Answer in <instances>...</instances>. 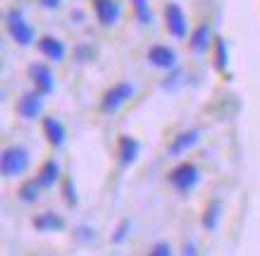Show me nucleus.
Masks as SVG:
<instances>
[{
  "label": "nucleus",
  "mask_w": 260,
  "mask_h": 256,
  "mask_svg": "<svg viewBox=\"0 0 260 256\" xmlns=\"http://www.w3.org/2000/svg\"><path fill=\"white\" fill-rule=\"evenodd\" d=\"M77 58H79L81 63H86V60L93 58V48H88V46H79V48H77Z\"/></svg>",
  "instance_id": "obj_24"
},
{
  "label": "nucleus",
  "mask_w": 260,
  "mask_h": 256,
  "mask_svg": "<svg viewBox=\"0 0 260 256\" xmlns=\"http://www.w3.org/2000/svg\"><path fill=\"white\" fill-rule=\"evenodd\" d=\"M132 5H134V15L141 24H150L153 22V12H150L148 0H132Z\"/></svg>",
  "instance_id": "obj_20"
},
{
  "label": "nucleus",
  "mask_w": 260,
  "mask_h": 256,
  "mask_svg": "<svg viewBox=\"0 0 260 256\" xmlns=\"http://www.w3.org/2000/svg\"><path fill=\"white\" fill-rule=\"evenodd\" d=\"M198 139H201V129H196V127L179 132V134L172 139V144H170V156H181V153H189L191 149L198 144Z\"/></svg>",
  "instance_id": "obj_9"
},
{
  "label": "nucleus",
  "mask_w": 260,
  "mask_h": 256,
  "mask_svg": "<svg viewBox=\"0 0 260 256\" xmlns=\"http://www.w3.org/2000/svg\"><path fill=\"white\" fill-rule=\"evenodd\" d=\"M43 134H46L48 144L55 146V149H60L67 141V129H64V125L57 118H46L43 120Z\"/></svg>",
  "instance_id": "obj_12"
},
{
  "label": "nucleus",
  "mask_w": 260,
  "mask_h": 256,
  "mask_svg": "<svg viewBox=\"0 0 260 256\" xmlns=\"http://www.w3.org/2000/svg\"><path fill=\"white\" fill-rule=\"evenodd\" d=\"M220 218H222V201L220 199H213L208 206H205V213H203V227L205 230H217L220 225Z\"/></svg>",
  "instance_id": "obj_17"
},
{
  "label": "nucleus",
  "mask_w": 260,
  "mask_h": 256,
  "mask_svg": "<svg viewBox=\"0 0 260 256\" xmlns=\"http://www.w3.org/2000/svg\"><path fill=\"white\" fill-rule=\"evenodd\" d=\"M139 153H141V144H139V139H134V136H119L117 158H119V165H122V168L134 165L136 160H139Z\"/></svg>",
  "instance_id": "obj_8"
},
{
  "label": "nucleus",
  "mask_w": 260,
  "mask_h": 256,
  "mask_svg": "<svg viewBox=\"0 0 260 256\" xmlns=\"http://www.w3.org/2000/svg\"><path fill=\"white\" fill-rule=\"evenodd\" d=\"M8 32L17 46H31L34 43V26L24 19L22 10H10L8 12Z\"/></svg>",
  "instance_id": "obj_3"
},
{
  "label": "nucleus",
  "mask_w": 260,
  "mask_h": 256,
  "mask_svg": "<svg viewBox=\"0 0 260 256\" xmlns=\"http://www.w3.org/2000/svg\"><path fill=\"white\" fill-rule=\"evenodd\" d=\"M39 50H41V55H46L50 58V60H55V63H60L64 58V43L60 39H55V36H43V39L39 41Z\"/></svg>",
  "instance_id": "obj_15"
},
{
  "label": "nucleus",
  "mask_w": 260,
  "mask_h": 256,
  "mask_svg": "<svg viewBox=\"0 0 260 256\" xmlns=\"http://www.w3.org/2000/svg\"><path fill=\"white\" fill-rule=\"evenodd\" d=\"M43 110V94L41 91H29V94H24L19 101H17V112L22 115L24 120H36Z\"/></svg>",
  "instance_id": "obj_7"
},
{
  "label": "nucleus",
  "mask_w": 260,
  "mask_h": 256,
  "mask_svg": "<svg viewBox=\"0 0 260 256\" xmlns=\"http://www.w3.org/2000/svg\"><path fill=\"white\" fill-rule=\"evenodd\" d=\"M170 254H172V247L167 242H158L155 247L150 249V256H170Z\"/></svg>",
  "instance_id": "obj_23"
},
{
  "label": "nucleus",
  "mask_w": 260,
  "mask_h": 256,
  "mask_svg": "<svg viewBox=\"0 0 260 256\" xmlns=\"http://www.w3.org/2000/svg\"><path fill=\"white\" fill-rule=\"evenodd\" d=\"M64 204L67 206H77V187H74V182L72 180H64Z\"/></svg>",
  "instance_id": "obj_21"
},
{
  "label": "nucleus",
  "mask_w": 260,
  "mask_h": 256,
  "mask_svg": "<svg viewBox=\"0 0 260 256\" xmlns=\"http://www.w3.org/2000/svg\"><path fill=\"white\" fill-rule=\"evenodd\" d=\"M41 5H43L46 10H55V8L62 5V0H41Z\"/></svg>",
  "instance_id": "obj_26"
},
{
  "label": "nucleus",
  "mask_w": 260,
  "mask_h": 256,
  "mask_svg": "<svg viewBox=\"0 0 260 256\" xmlns=\"http://www.w3.org/2000/svg\"><path fill=\"white\" fill-rule=\"evenodd\" d=\"M41 187L39 180L34 177V180H29V182H24L22 187H19V199L24 201V204H34V201L39 199V194H41Z\"/></svg>",
  "instance_id": "obj_18"
},
{
  "label": "nucleus",
  "mask_w": 260,
  "mask_h": 256,
  "mask_svg": "<svg viewBox=\"0 0 260 256\" xmlns=\"http://www.w3.org/2000/svg\"><path fill=\"white\" fill-rule=\"evenodd\" d=\"M77 237L86 242V240H93L95 232H93V227H77Z\"/></svg>",
  "instance_id": "obj_25"
},
{
  "label": "nucleus",
  "mask_w": 260,
  "mask_h": 256,
  "mask_svg": "<svg viewBox=\"0 0 260 256\" xmlns=\"http://www.w3.org/2000/svg\"><path fill=\"white\" fill-rule=\"evenodd\" d=\"M210 43H213V32H210V26L208 24H198L193 32H191L189 36V46L193 53H208V48H210Z\"/></svg>",
  "instance_id": "obj_13"
},
{
  "label": "nucleus",
  "mask_w": 260,
  "mask_h": 256,
  "mask_svg": "<svg viewBox=\"0 0 260 256\" xmlns=\"http://www.w3.org/2000/svg\"><path fill=\"white\" fill-rule=\"evenodd\" d=\"M34 227L41 232H57V230H64V218L55 211H43L39 216L34 218Z\"/></svg>",
  "instance_id": "obj_14"
},
{
  "label": "nucleus",
  "mask_w": 260,
  "mask_h": 256,
  "mask_svg": "<svg viewBox=\"0 0 260 256\" xmlns=\"http://www.w3.org/2000/svg\"><path fill=\"white\" fill-rule=\"evenodd\" d=\"M29 77L34 81V89L41 91L43 96L48 94H53V89H55V79H53V72H50V67L43 63H34L29 67Z\"/></svg>",
  "instance_id": "obj_6"
},
{
  "label": "nucleus",
  "mask_w": 260,
  "mask_h": 256,
  "mask_svg": "<svg viewBox=\"0 0 260 256\" xmlns=\"http://www.w3.org/2000/svg\"><path fill=\"white\" fill-rule=\"evenodd\" d=\"M148 63L153 67H160V70H172L177 65V53L170 46H153L148 50Z\"/></svg>",
  "instance_id": "obj_11"
},
{
  "label": "nucleus",
  "mask_w": 260,
  "mask_h": 256,
  "mask_svg": "<svg viewBox=\"0 0 260 256\" xmlns=\"http://www.w3.org/2000/svg\"><path fill=\"white\" fill-rule=\"evenodd\" d=\"M93 12L103 26H112L119 19V3L117 0H93Z\"/></svg>",
  "instance_id": "obj_10"
},
{
  "label": "nucleus",
  "mask_w": 260,
  "mask_h": 256,
  "mask_svg": "<svg viewBox=\"0 0 260 256\" xmlns=\"http://www.w3.org/2000/svg\"><path fill=\"white\" fill-rule=\"evenodd\" d=\"M227 65H229V48L224 39H215V67L220 70V72H227Z\"/></svg>",
  "instance_id": "obj_19"
},
{
  "label": "nucleus",
  "mask_w": 260,
  "mask_h": 256,
  "mask_svg": "<svg viewBox=\"0 0 260 256\" xmlns=\"http://www.w3.org/2000/svg\"><path fill=\"white\" fill-rule=\"evenodd\" d=\"M170 184L179 194H189L191 189H196V184L201 182V170L193 165V163H179L177 168L170 173Z\"/></svg>",
  "instance_id": "obj_2"
},
{
  "label": "nucleus",
  "mask_w": 260,
  "mask_h": 256,
  "mask_svg": "<svg viewBox=\"0 0 260 256\" xmlns=\"http://www.w3.org/2000/svg\"><path fill=\"white\" fill-rule=\"evenodd\" d=\"M184 254H196V247H193V244H186V247H184Z\"/></svg>",
  "instance_id": "obj_27"
},
{
  "label": "nucleus",
  "mask_w": 260,
  "mask_h": 256,
  "mask_svg": "<svg viewBox=\"0 0 260 256\" xmlns=\"http://www.w3.org/2000/svg\"><path fill=\"white\" fill-rule=\"evenodd\" d=\"M165 24L170 36H174V39H184L186 36V15H184V10L177 3L165 5Z\"/></svg>",
  "instance_id": "obj_5"
},
{
  "label": "nucleus",
  "mask_w": 260,
  "mask_h": 256,
  "mask_svg": "<svg viewBox=\"0 0 260 256\" xmlns=\"http://www.w3.org/2000/svg\"><path fill=\"white\" fill-rule=\"evenodd\" d=\"M132 96H134V87H132L129 81H119V84H115L112 89L105 91V96H103V101H101V110L105 112V115H112V112H117Z\"/></svg>",
  "instance_id": "obj_4"
},
{
  "label": "nucleus",
  "mask_w": 260,
  "mask_h": 256,
  "mask_svg": "<svg viewBox=\"0 0 260 256\" xmlns=\"http://www.w3.org/2000/svg\"><path fill=\"white\" fill-rule=\"evenodd\" d=\"M129 227H132V223H129V220H122V223L117 225V232L112 235V242H115V244L124 242V237L129 235Z\"/></svg>",
  "instance_id": "obj_22"
},
{
  "label": "nucleus",
  "mask_w": 260,
  "mask_h": 256,
  "mask_svg": "<svg viewBox=\"0 0 260 256\" xmlns=\"http://www.w3.org/2000/svg\"><path fill=\"white\" fill-rule=\"evenodd\" d=\"M36 180H39V184L43 187V189L55 187V182L60 180V165H57V160H46V163L41 165Z\"/></svg>",
  "instance_id": "obj_16"
},
{
  "label": "nucleus",
  "mask_w": 260,
  "mask_h": 256,
  "mask_svg": "<svg viewBox=\"0 0 260 256\" xmlns=\"http://www.w3.org/2000/svg\"><path fill=\"white\" fill-rule=\"evenodd\" d=\"M31 165V156L26 146H8L0 156V170L3 177H19Z\"/></svg>",
  "instance_id": "obj_1"
}]
</instances>
